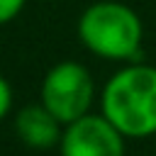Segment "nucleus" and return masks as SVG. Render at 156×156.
Wrapping results in <instances>:
<instances>
[{
	"label": "nucleus",
	"mask_w": 156,
	"mask_h": 156,
	"mask_svg": "<svg viewBox=\"0 0 156 156\" xmlns=\"http://www.w3.org/2000/svg\"><path fill=\"white\" fill-rule=\"evenodd\" d=\"M102 115L127 136L156 132V68L127 66L117 71L102 90Z\"/></svg>",
	"instance_id": "1"
},
{
	"label": "nucleus",
	"mask_w": 156,
	"mask_h": 156,
	"mask_svg": "<svg viewBox=\"0 0 156 156\" xmlns=\"http://www.w3.org/2000/svg\"><path fill=\"white\" fill-rule=\"evenodd\" d=\"M78 37L93 54L112 61H127L139 54L144 29L139 15L129 5L100 0L83 10L78 20Z\"/></svg>",
	"instance_id": "2"
},
{
	"label": "nucleus",
	"mask_w": 156,
	"mask_h": 156,
	"mask_svg": "<svg viewBox=\"0 0 156 156\" xmlns=\"http://www.w3.org/2000/svg\"><path fill=\"white\" fill-rule=\"evenodd\" d=\"M41 102L54 112L58 122H76L88 115L93 102V78L78 61L56 63L41 83Z\"/></svg>",
	"instance_id": "3"
},
{
	"label": "nucleus",
	"mask_w": 156,
	"mask_h": 156,
	"mask_svg": "<svg viewBox=\"0 0 156 156\" xmlns=\"http://www.w3.org/2000/svg\"><path fill=\"white\" fill-rule=\"evenodd\" d=\"M63 156H124L122 132L102 115H83L71 122L66 134L61 136Z\"/></svg>",
	"instance_id": "4"
},
{
	"label": "nucleus",
	"mask_w": 156,
	"mask_h": 156,
	"mask_svg": "<svg viewBox=\"0 0 156 156\" xmlns=\"http://www.w3.org/2000/svg\"><path fill=\"white\" fill-rule=\"evenodd\" d=\"M58 119L54 117V112L41 102V105H27L20 110L15 127L20 139L27 146L34 149H49L58 141Z\"/></svg>",
	"instance_id": "5"
},
{
	"label": "nucleus",
	"mask_w": 156,
	"mask_h": 156,
	"mask_svg": "<svg viewBox=\"0 0 156 156\" xmlns=\"http://www.w3.org/2000/svg\"><path fill=\"white\" fill-rule=\"evenodd\" d=\"M24 2H27V0H0V24L12 22V20L22 12Z\"/></svg>",
	"instance_id": "6"
},
{
	"label": "nucleus",
	"mask_w": 156,
	"mask_h": 156,
	"mask_svg": "<svg viewBox=\"0 0 156 156\" xmlns=\"http://www.w3.org/2000/svg\"><path fill=\"white\" fill-rule=\"evenodd\" d=\"M10 105H12V90H10V85H7V80L0 76V119L7 115V110H10Z\"/></svg>",
	"instance_id": "7"
}]
</instances>
